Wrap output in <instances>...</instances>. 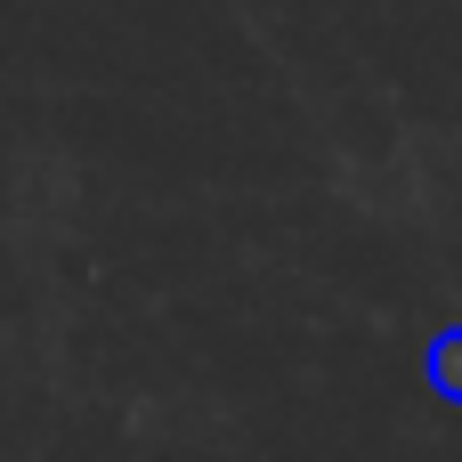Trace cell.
<instances>
[{"label":"cell","instance_id":"1","mask_svg":"<svg viewBox=\"0 0 462 462\" xmlns=\"http://www.w3.org/2000/svg\"><path fill=\"white\" fill-rule=\"evenodd\" d=\"M430 390H439L447 406H462V325L430 341Z\"/></svg>","mask_w":462,"mask_h":462}]
</instances>
